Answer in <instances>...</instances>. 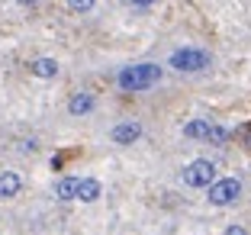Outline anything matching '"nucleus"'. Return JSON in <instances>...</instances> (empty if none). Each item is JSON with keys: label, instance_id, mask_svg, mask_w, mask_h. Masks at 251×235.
<instances>
[{"label": "nucleus", "instance_id": "nucleus-1", "mask_svg": "<svg viewBox=\"0 0 251 235\" xmlns=\"http://www.w3.org/2000/svg\"><path fill=\"white\" fill-rule=\"evenodd\" d=\"M161 65H151V61H145V65H129L123 68V71L116 74V84L119 90H126V94H139V90H148L155 87L158 81H161Z\"/></svg>", "mask_w": 251, "mask_h": 235}, {"label": "nucleus", "instance_id": "nucleus-6", "mask_svg": "<svg viewBox=\"0 0 251 235\" xmlns=\"http://www.w3.org/2000/svg\"><path fill=\"white\" fill-rule=\"evenodd\" d=\"M97 106V97L87 94V90H77V94H71V100H68V113L71 116H87V113H94Z\"/></svg>", "mask_w": 251, "mask_h": 235}, {"label": "nucleus", "instance_id": "nucleus-8", "mask_svg": "<svg viewBox=\"0 0 251 235\" xmlns=\"http://www.w3.org/2000/svg\"><path fill=\"white\" fill-rule=\"evenodd\" d=\"M100 193H103L100 181H94V177H81V184H77V200H81V203H94V200H100Z\"/></svg>", "mask_w": 251, "mask_h": 235}, {"label": "nucleus", "instance_id": "nucleus-3", "mask_svg": "<svg viewBox=\"0 0 251 235\" xmlns=\"http://www.w3.org/2000/svg\"><path fill=\"white\" fill-rule=\"evenodd\" d=\"M216 181V164L206 161V158H197V161H190L184 168V184L187 187H197V190H203V187H209Z\"/></svg>", "mask_w": 251, "mask_h": 235}, {"label": "nucleus", "instance_id": "nucleus-11", "mask_svg": "<svg viewBox=\"0 0 251 235\" xmlns=\"http://www.w3.org/2000/svg\"><path fill=\"white\" fill-rule=\"evenodd\" d=\"M77 184H81V177H61L58 184H55V197L58 200H77Z\"/></svg>", "mask_w": 251, "mask_h": 235}, {"label": "nucleus", "instance_id": "nucleus-2", "mask_svg": "<svg viewBox=\"0 0 251 235\" xmlns=\"http://www.w3.org/2000/svg\"><path fill=\"white\" fill-rule=\"evenodd\" d=\"M209 52L203 49H177L174 55H171V68L174 71H184V74H193V71H203V68H209Z\"/></svg>", "mask_w": 251, "mask_h": 235}, {"label": "nucleus", "instance_id": "nucleus-15", "mask_svg": "<svg viewBox=\"0 0 251 235\" xmlns=\"http://www.w3.org/2000/svg\"><path fill=\"white\" fill-rule=\"evenodd\" d=\"M226 235H248V229H245V226H229Z\"/></svg>", "mask_w": 251, "mask_h": 235}, {"label": "nucleus", "instance_id": "nucleus-14", "mask_svg": "<svg viewBox=\"0 0 251 235\" xmlns=\"http://www.w3.org/2000/svg\"><path fill=\"white\" fill-rule=\"evenodd\" d=\"M238 135H242V142H245V145L251 148V123H245L242 129H238Z\"/></svg>", "mask_w": 251, "mask_h": 235}, {"label": "nucleus", "instance_id": "nucleus-10", "mask_svg": "<svg viewBox=\"0 0 251 235\" xmlns=\"http://www.w3.org/2000/svg\"><path fill=\"white\" fill-rule=\"evenodd\" d=\"M209 129H213L209 119H190V123H184V135L187 139H209Z\"/></svg>", "mask_w": 251, "mask_h": 235}, {"label": "nucleus", "instance_id": "nucleus-7", "mask_svg": "<svg viewBox=\"0 0 251 235\" xmlns=\"http://www.w3.org/2000/svg\"><path fill=\"white\" fill-rule=\"evenodd\" d=\"M23 190L20 171H0V200H13Z\"/></svg>", "mask_w": 251, "mask_h": 235}, {"label": "nucleus", "instance_id": "nucleus-12", "mask_svg": "<svg viewBox=\"0 0 251 235\" xmlns=\"http://www.w3.org/2000/svg\"><path fill=\"white\" fill-rule=\"evenodd\" d=\"M97 7V0H68V10L71 13H90Z\"/></svg>", "mask_w": 251, "mask_h": 235}, {"label": "nucleus", "instance_id": "nucleus-17", "mask_svg": "<svg viewBox=\"0 0 251 235\" xmlns=\"http://www.w3.org/2000/svg\"><path fill=\"white\" fill-rule=\"evenodd\" d=\"M16 3H23V7H36L39 0H16Z\"/></svg>", "mask_w": 251, "mask_h": 235}, {"label": "nucleus", "instance_id": "nucleus-9", "mask_svg": "<svg viewBox=\"0 0 251 235\" xmlns=\"http://www.w3.org/2000/svg\"><path fill=\"white\" fill-rule=\"evenodd\" d=\"M32 74H36V78H42V81H52V78H58V61H55V58H36V61H32Z\"/></svg>", "mask_w": 251, "mask_h": 235}, {"label": "nucleus", "instance_id": "nucleus-5", "mask_svg": "<svg viewBox=\"0 0 251 235\" xmlns=\"http://www.w3.org/2000/svg\"><path fill=\"white\" fill-rule=\"evenodd\" d=\"M110 139L116 145H135L142 139V123L139 119H123V123H116L110 129Z\"/></svg>", "mask_w": 251, "mask_h": 235}, {"label": "nucleus", "instance_id": "nucleus-13", "mask_svg": "<svg viewBox=\"0 0 251 235\" xmlns=\"http://www.w3.org/2000/svg\"><path fill=\"white\" fill-rule=\"evenodd\" d=\"M206 142H216V145H226L229 142V129H222V126L213 123V129H209V139Z\"/></svg>", "mask_w": 251, "mask_h": 235}, {"label": "nucleus", "instance_id": "nucleus-16", "mask_svg": "<svg viewBox=\"0 0 251 235\" xmlns=\"http://www.w3.org/2000/svg\"><path fill=\"white\" fill-rule=\"evenodd\" d=\"M129 3H132V7H151L155 0H129Z\"/></svg>", "mask_w": 251, "mask_h": 235}, {"label": "nucleus", "instance_id": "nucleus-4", "mask_svg": "<svg viewBox=\"0 0 251 235\" xmlns=\"http://www.w3.org/2000/svg\"><path fill=\"white\" fill-rule=\"evenodd\" d=\"M238 197H242V181H235V177H222V181L209 184V203L213 206H232Z\"/></svg>", "mask_w": 251, "mask_h": 235}]
</instances>
